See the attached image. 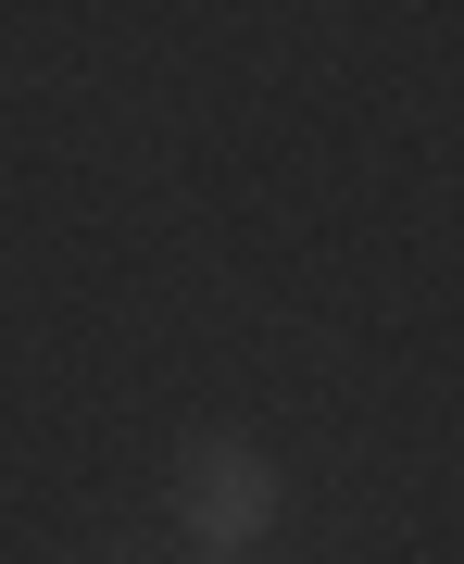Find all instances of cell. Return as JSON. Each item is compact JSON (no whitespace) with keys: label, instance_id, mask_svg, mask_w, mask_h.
I'll return each instance as SVG.
<instances>
[{"label":"cell","instance_id":"2","mask_svg":"<svg viewBox=\"0 0 464 564\" xmlns=\"http://www.w3.org/2000/svg\"><path fill=\"white\" fill-rule=\"evenodd\" d=\"M202 564H239V552H202Z\"/></svg>","mask_w":464,"mask_h":564},{"label":"cell","instance_id":"1","mask_svg":"<svg viewBox=\"0 0 464 564\" xmlns=\"http://www.w3.org/2000/svg\"><path fill=\"white\" fill-rule=\"evenodd\" d=\"M277 502H289L277 452H251V440H188L176 452V514H188L202 552H251L263 527H277Z\"/></svg>","mask_w":464,"mask_h":564}]
</instances>
